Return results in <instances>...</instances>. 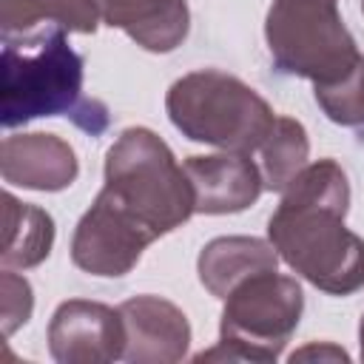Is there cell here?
Instances as JSON below:
<instances>
[{"label":"cell","instance_id":"2","mask_svg":"<svg viewBox=\"0 0 364 364\" xmlns=\"http://www.w3.org/2000/svg\"><path fill=\"white\" fill-rule=\"evenodd\" d=\"M102 108L82 100V57L68 46L65 28L46 26L31 34L3 37L0 71V122L3 128L26 125L37 117L68 114L80 125V114ZM97 131L108 114H88Z\"/></svg>","mask_w":364,"mask_h":364},{"label":"cell","instance_id":"8","mask_svg":"<svg viewBox=\"0 0 364 364\" xmlns=\"http://www.w3.org/2000/svg\"><path fill=\"white\" fill-rule=\"evenodd\" d=\"M122 316L102 301L68 299L48 321V353L60 364H105L122 358Z\"/></svg>","mask_w":364,"mask_h":364},{"label":"cell","instance_id":"11","mask_svg":"<svg viewBox=\"0 0 364 364\" xmlns=\"http://www.w3.org/2000/svg\"><path fill=\"white\" fill-rule=\"evenodd\" d=\"M0 173L28 191H65L77 173L74 148L57 134H11L0 145Z\"/></svg>","mask_w":364,"mask_h":364},{"label":"cell","instance_id":"9","mask_svg":"<svg viewBox=\"0 0 364 364\" xmlns=\"http://www.w3.org/2000/svg\"><path fill=\"white\" fill-rule=\"evenodd\" d=\"M117 310L125 327L122 361L173 364L185 358L191 344V324L173 301L159 296H134Z\"/></svg>","mask_w":364,"mask_h":364},{"label":"cell","instance_id":"3","mask_svg":"<svg viewBox=\"0 0 364 364\" xmlns=\"http://www.w3.org/2000/svg\"><path fill=\"white\" fill-rule=\"evenodd\" d=\"M102 193H108L156 239L196 213L185 168L151 128H125L108 148Z\"/></svg>","mask_w":364,"mask_h":364},{"label":"cell","instance_id":"10","mask_svg":"<svg viewBox=\"0 0 364 364\" xmlns=\"http://www.w3.org/2000/svg\"><path fill=\"white\" fill-rule=\"evenodd\" d=\"M191 188L196 213H239L250 208L264 191L262 171L250 159V154H210V156H188L182 162Z\"/></svg>","mask_w":364,"mask_h":364},{"label":"cell","instance_id":"7","mask_svg":"<svg viewBox=\"0 0 364 364\" xmlns=\"http://www.w3.org/2000/svg\"><path fill=\"white\" fill-rule=\"evenodd\" d=\"M154 239L156 236L145 225L100 191L74 228L71 262L91 276L117 279L136 267L142 250Z\"/></svg>","mask_w":364,"mask_h":364},{"label":"cell","instance_id":"1","mask_svg":"<svg viewBox=\"0 0 364 364\" xmlns=\"http://www.w3.org/2000/svg\"><path fill=\"white\" fill-rule=\"evenodd\" d=\"M350 182L336 159L307 162L267 222L270 245L293 273L330 296L364 287V239L347 230Z\"/></svg>","mask_w":364,"mask_h":364},{"label":"cell","instance_id":"4","mask_svg":"<svg viewBox=\"0 0 364 364\" xmlns=\"http://www.w3.org/2000/svg\"><path fill=\"white\" fill-rule=\"evenodd\" d=\"M165 111L182 136L233 154H256L276 122L273 108L239 77L202 68L179 77Z\"/></svg>","mask_w":364,"mask_h":364},{"label":"cell","instance_id":"21","mask_svg":"<svg viewBox=\"0 0 364 364\" xmlns=\"http://www.w3.org/2000/svg\"><path fill=\"white\" fill-rule=\"evenodd\" d=\"M361 11H364V0H361Z\"/></svg>","mask_w":364,"mask_h":364},{"label":"cell","instance_id":"15","mask_svg":"<svg viewBox=\"0 0 364 364\" xmlns=\"http://www.w3.org/2000/svg\"><path fill=\"white\" fill-rule=\"evenodd\" d=\"M97 0H3V37L31 34L40 26H60L74 34H94L100 26Z\"/></svg>","mask_w":364,"mask_h":364},{"label":"cell","instance_id":"13","mask_svg":"<svg viewBox=\"0 0 364 364\" xmlns=\"http://www.w3.org/2000/svg\"><path fill=\"white\" fill-rule=\"evenodd\" d=\"M279 267V253L270 242L256 239V236H219L210 239L196 262L199 282L205 290L216 299H225L236 284L245 279L276 270Z\"/></svg>","mask_w":364,"mask_h":364},{"label":"cell","instance_id":"19","mask_svg":"<svg viewBox=\"0 0 364 364\" xmlns=\"http://www.w3.org/2000/svg\"><path fill=\"white\" fill-rule=\"evenodd\" d=\"M290 358H293V361H296V358H336V361H347V353L338 350V347H330V344H324V347L310 344V347H304V350H296Z\"/></svg>","mask_w":364,"mask_h":364},{"label":"cell","instance_id":"12","mask_svg":"<svg viewBox=\"0 0 364 364\" xmlns=\"http://www.w3.org/2000/svg\"><path fill=\"white\" fill-rule=\"evenodd\" d=\"M97 6L111 28H122L145 51L168 54L188 37L185 0H97Z\"/></svg>","mask_w":364,"mask_h":364},{"label":"cell","instance_id":"6","mask_svg":"<svg viewBox=\"0 0 364 364\" xmlns=\"http://www.w3.org/2000/svg\"><path fill=\"white\" fill-rule=\"evenodd\" d=\"M338 0H273L264 20V40L279 71L333 85L361 60L347 31Z\"/></svg>","mask_w":364,"mask_h":364},{"label":"cell","instance_id":"5","mask_svg":"<svg viewBox=\"0 0 364 364\" xmlns=\"http://www.w3.org/2000/svg\"><path fill=\"white\" fill-rule=\"evenodd\" d=\"M219 344L196 361H276L299 327L304 293L293 276L264 270L236 284L225 299Z\"/></svg>","mask_w":364,"mask_h":364},{"label":"cell","instance_id":"18","mask_svg":"<svg viewBox=\"0 0 364 364\" xmlns=\"http://www.w3.org/2000/svg\"><path fill=\"white\" fill-rule=\"evenodd\" d=\"M34 310V293L31 284L11 273L9 267L0 273V318H3V336H11L17 327H23L31 318Z\"/></svg>","mask_w":364,"mask_h":364},{"label":"cell","instance_id":"14","mask_svg":"<svg viewBox=\"0 0 364 364\" xmlns=\"http://www.w3.org/2000/svg\"><path fill=\"white\" fill-rule=\"evenodd\" d=\"M54 245V219L48 210L20 202L14 193H3V250L0 262L9 270L37 267L48 259Z\"/></svg>","mask_w":364,"mask_h":364},{"label":"cell","instance_id":"16","mask_svg":"<svg viewBox=\"0 0 364 364\" xmlns=\"http://www.w3.org/2000/svg\"><path fill=\"white\" fill-rule=\"evenodd\" d=\"M256 154L264 191H284L310 156V139L304 125L293 117H276L273 128L267 131Z\"/></svg>","mask_w":364,"mask_h":364},{"label":"cell","instance_id":"17","mask_svg":"<svg viewBox=\"0 0 364 364\" xmlns=\"http://www.w3.org/2000/svg\"><path fill=\"white\" fill-rule=\"evenodd\" d=\"M316 102L321 105L327 119L347 128H361L364 125V57L344 80L333 85H316Z\"/></svg>","mask_w":364,"mask_h":364},{"label":"cell","instance_id":"20","mask_svg":"<svg viewBox=\"0 0 364 364\" xmlns=\"http://www.w3.org/2000/svg\"><path fill=\"white\" fill-rule=\"evenodd\" d=\"M358 344H361V361H364V316H361V324H358Z\"/></svg>","mask_w":364,"mask_h":364}]
</instances>
